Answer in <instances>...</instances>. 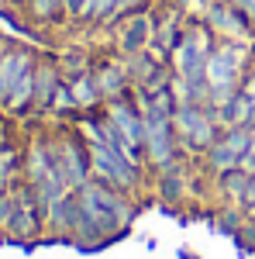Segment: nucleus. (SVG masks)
<instances>
[{
	"mask_svg": "<svg viewBox=\"0 0 255 259\" xmlns=\"http://www.w3.org/2000/svg\"><path fill=\"white\" fill-rule=\"evenodd\" d=\"M14 218V194H4L0 190V228H7Z\"/></svg>",
	"mask_w": 255,
	"mask_h": 259,
	"instance_id": "obj_23",
	"label": "nucleus"
},
{
	"mask_svg": "<svg viewBox=\"0 0 255 259\" xmlns=\"http://www.w3.org/2000/svg\"><path fill=\"white\" fill-rule=\"evenodd\" d=\"M104 114L114 121V128H118L135 149L145 152V114H141V107H138L128 94L118 97V100H107V111H104Z\"/></svg>",
	"mask_w": 255,
	"mask_h": 259,
	"instance_id": "obj_7",
	"label": "nucleus"
},
{
	"mask_svg": "<svg viewBox=\"0 0 255 259\" xmlns=\"http://www.w3.org/2000/svg\"><path fill=\"white\" fill-rule=\"evenodd\" d=\"M52 107H56V111H62V114L79 111V104H76V97H73V90H69V83H66V80L59 83V90H56V97H52Z\"/></svg>",
	"mask_w": 255,
	"mask_h": 259,
	"instance_id": "obj_22",
	"label": "nucleus"
},
{
	"mask_svg": "<svg viewBox=\"0 0 255 259\" xmlns=\"http://www.w3.org/2000/svg\"><path fill=\"white\" fill-rule=\"evenodd\" d=\"M52 156L59 162V169L66 173L69 187L79 190L86 180L93 177V166H90V142L76 139V135H66V139L52 142Z\"/></svg>",
	"mask_w": 255,
	"mask_h": 259,
	"instance_id": "obj_5",
	"label": "nucleus"
},
{
	"mask_svg": "<svg viewBox=\"0 0 255 259\" xmlns=\"http://www.w3.org/2000/svg\"><path fill=\"white\" fill-rule=\"evenodd\" d=\"M141 11H148V0H118V7H114V18L107 21V24H121L124 18H131V14H141Z\"/></svg>",
	"mask_w": 255,
	"mask_h": 259,
	"instance_id": "obj_21",
	"label": "nucleus"
},
{
	"mask_svg": "<svg viewBox=\"0 0 255 259\" xmlns=\"http://www.w3.org/2000/svg\"><path fill=\"white\" fill-rule=\"evenodd\" d=\"M183 31H186L183 14H179L176 7H169L162 18H156V35H152L148 52H152L159 62H169V59H173V52L179 49V41H183Z\"/></svg>",
	"mask_w": 255,
	"mask_h": 259,
	"instance_id": "obj_9",
	"label": "nucleus"
},
{
	"mask_svg": "<svg viewBox=\"0 0 255 259\" xmlns=\"http://www.w3.org/2000/svg\"><path fill=\"white\" fill-rule=\"evenodd\" d=\"M241 94H245V97H248V100L255 104V69H252V73H245V76H241Z\"/></svg>",
	"mask_w": 255,
	"mask_h": 259,
	"instance_id": "obj_27",
	"label": "nucleus"
},
{
	"mask_svg": "<svg viewBox=\"0 0 255 259\" xmlns=\"http://www.w3.org/2000/svg\"><path fill=\"white\" fill-rule=\"evenodd\" d=\"M241 245H248V249H255V218H248L245 225H241V232L235 235Z\"/></svg>",
	"mask_w": 255,
	"mask_h": 259,
	"instance_id": "obj_24",
	"label": "nucleus"
},
{
	"mask_svg": "<svg viewBox=\"0 0 255 259\" xmlns=\"http://www.w3.org/2000/svg\"><path fill=\"white\" fill-rule=\"evenodd\" d=\"M48 225L59 232L62 239H76V232H79V225H83V207H79V194L76 190H69L66 197L48 211Z\"/></svg>",
	"mask_w": 255,
	"mask_h": 259,
	"instance_id": "obj_10",
	"label": "nucleus"
},
{
	"mask_svg": "<svg viewBox=\"0 0 255 259\" xmlns=\"http://www.w3.org/2000/svg\"><path fill=\"white\" fill-rule=\"evenodd\" d=\"M90 166H93V180H104L124 194H135L141 187V166L107 142H90Z\"/></svg>",
	"mask_w": 255,
	"mask_h": 259,
	"instance_id": "obj_2",
	"label": "nucleus"
},
{
	"mask_svg": "<svg viewBox=\"0 0 255 259\" xmlns=\"http://www.w3.org/2000/svg\"><path fill=\"white\" fill-rule=\"evenodd\" d=\"M207 24L217 28V31H235V35L248 31V18L238 11L231 0H228V4H211V11H207Z\"/></svg>",
	"mask_w": 255,
	"mask_h": 259,
	"instance_id": "obj_14",
	"label": "nucleus"
},
{
	"mask_svg": "<svg viewBox=\"0 0 255 259\" xmlns=\"http://www.w3.org/2000/svg\"><path fill=\"white\" fill-rule=\"evenodd\" d=\"M173 128H176V139L193 152H207L221 135L217 114L207 104H179L176 114H173Z\"/></svg>",
	"mask_w": 255,
	"mask_h": 259,
	"instance_id": "obj_3",
	"label": "nucleus"
},
{
	"mask_svg": "<svg viewBox=\"0 0 255 259\" xmlns=\"http://www.w3.org/2000/svg\"><path fill=\"white\" fill-rule=\"evenodd\" d=\"M79 207H83V225L76 232V245H104L114 235H124L135 221V200L124 190L104 183V180H86L76 190Z\"/></svg>",
	"mask_w": 255,
	"mask_h": 259,
	"instance_id": "obj_1",
	"label": "nucleus"
},
{
	"mask_svg": "<svg viewBox=\"0 0 255 259\" xmlns=\"http://www.w3.org/2000/svg\"><path fill=\"white\" fill-rule=\"evenodd\" d=\"M231 4H235L245 18H248V24H255V0H231Z\"/></svg>",
	"mask_w": 255,
	"mask_h": 259,
	"instance_id": "obj_28",
	"label": "nucleus"
},
{
	"mask_svg": "<svg viewBox=\"0 0 255 259\" xmlns=\"http://www.w3.org/2000/svg\"><path fill=\"white\" fill-rule=\"evenodd\" d=\"M152 35H156V14L152 11L131 14L118 24V52L121 56H138L152 45Z\"/></svg>",
	"mask_w": 255,
	"mask_h": 259,
	"instance_id": "obj_8",
	"label": "nucleus"
},
{
	"mask_svg": "<svg viewBox=\"0 0 255 259\" xmlns=\"http://www.w3.org/2000/svg\"><path fill=\"white\" fill-rule=\"evenodd\" d=\"M31 66H35V62H31L28 52H7V56H0V104H7L11 90L18 87V80Z\"/></svg>",
	"mask_w": 255,
	"mask_h": 259,
	"instance_id": "obj_12",
	"label": "nucleus"
},
{
	"mask_svg": "<svg viewBox=\"0 0 255 259\" xmlns=\"http://www.w3.org/2000/svg\"><path fill=\"white\" fill-rule=\"evenodd\" d=\"M69 90H73V97H76L79 107H86V111H93L100 100H104V94H100L97 87V76H93V69H86V73H79V76H69Z\"/></svg>",
	"mask_w": 255,
	"mask_h": 259,
	"instance_id": "obj_15",
	"label": "nucleus"
},
{
	"mask_svg": "<svg viewBox=\"0 0 255 259\" xmlns=\"http://www.w3.org/2000/svg\"><path fill=\"white\" fill-rule=\"evenodd\" d=\"M241 211H245V218H255V177L245 190V197H241Z\"/></svg>",
	"mask_w": 255,
	"mask_h": 259,
	"instance_id": "obj_25",
	"label": "nucleus"
},
{
	"mask_svg": "<svg viewBox=\"0 0 255 259\" xmlns=\"http://www.w3.org/2000/svg\"><path fill=\"white\" fill-rule=\"evenodd\" d=\"M62 83V69L56 62H38L35 66V107H52V97Z\"/></svg>",
	"mask_w": 255,
	"mask_h": 259,
	"instance_id": "obj_13",
	"label": "nucleus"
},
{
	"mask_svg": "<svg viewBox=\"0 0 255 259\" xmlns=\"http://www.w3.org/2000/svg\"><path fill=\"white\" fill-rule=\"evenodd\" d=\"M203 162H207V169L214 173V177H221V173H228V169H235V166H241V156H238L235 149L228 145V142L217 135V142L203 152Z\"/></svg>",
	"mask_w": 255,
	"mask_h": 259,
	"instance_id": "obj_16",
	"label": "nucleus"
},
{
	"mask_svg": "<svg viewBox=\"0 0 255 259\" xmlns=\"http://www.w3.org/2000/svg\"><path fill=\"white\" fill-rule=\"evenodd\" d=\"M252 100L245 97L241 90H238L235 97L228 100L224 107H217L214 114H217V124H224V128H235V124H248V118H252Z\"/></svg>",
	"mask_w": 255,
	"mask_h": 259,
	"instance_id": "obj_17",
	"label": "nucleus"
},
{
	"mask_svg": "<svg viewBox=\"0 0 255 259\" xmlns=\"http://www.w3.org/2000/svg\"><path fill=\"white\" fill-rule=\"evenodd\" d=\"M248 183H252V173H245L241 166H235V169H228V173H221V177H217L221 194L231 200V204H238V207H241V197H245Z\"/></svg>",
	"mask_w": 255,
	"mask_h": 259,
	"instance_id": "obj_18",
	"label": "nucleus"
},
{
	"mask_svg": "<svg viewBox=\"0 0 255 259\" xmlns=\"http://www.w3.org/2000/svg\"><path fill=\"white\" fill-rule=\"evenodd\" d=\"M62 4H66V14H73V18H83L90 7V0H62Z\"/></svg>",
	"mask_w": 255,
	"mask_h": 259,
	"instance_id": "obj_26",
	"label": "nucleus"
},
{
	"mask_svg": "<svg viewBox=\"0 0 255 259\" xmlns=\"http://www.w3.org/2000/svg\"><path fill=\"white\" fill-rule=\"evenodd\" d=\"M176 149H179V139H176V128L169 118H145V162L152 169H169L176 166Z\"/></svg>",
	"mask_w": 255,
	"mask_h": 259,
	"instance_id": "obj_4",
	"label": "nucleus"
},
{
	"mask_svg": "<svg viewBox=\"0 0 255 259\" xmlns=\"http://www.w3.org/2000/svg\"><path fill=\"white\" fill-rule=\"evenodd\" d=\"M93 76H97V87L100 94H104V100H118L124 97V94H131V76H128V66H124V59L121 62H100L97 69H93Z\"/></svg>",
	"mask_w": 255,
	"mask_h": 259,
	"instance_id": "obj_11",
	"label": "nucleus"
},
{
	"mask_svg": "<svg viewBox=\"0 0 255 259\" xmlns=\"http://www.w3.org/2000/svg\"><path fill=\"white\" fill-rule=\"evenodd\" d=\"M62 11H66L62 0H31V14L38 21H52V18H59Z\"/></svg>",
	"mask_w": 255,
	"mask_h": 259,
	"instance_id": "obj_20",
	"label": "nucleus"
},
{
	"mask_svg": "<svg viewBox=\"0 0 255 259\" xmlns=\"http://www.w3.org/2000/svg\"><path fill=\"white\" fill-rule=\"evenodd\" d=\"M41 221H48V214H45V207H41V200L35 197V190L28 187V190H21V194H14V218H11V225H7V232L14 235V239H35L41 232Z\"/></svg>",
	"mask_w": 255,
	"mask_h": 259,
	"instance_id": "obj_6",
	"label": "nucleus"
},
{
	"mask_svg": "<svg viewBox=\"0 0 255 259\" xmlns=\"http://www.w3.org/2000/svg\"><path fill=\"white\" fill-rule=\"evenodd\" d=\"M28 104H35V66L21 76L18 87H14L11 97H7V107H14V111H24Z\"/></svg>",
	"mask_w": 255,
	"mask_h": 259,
	"instance_id": "obj_19",
	"label": "nucleus"
}]
</instances>
